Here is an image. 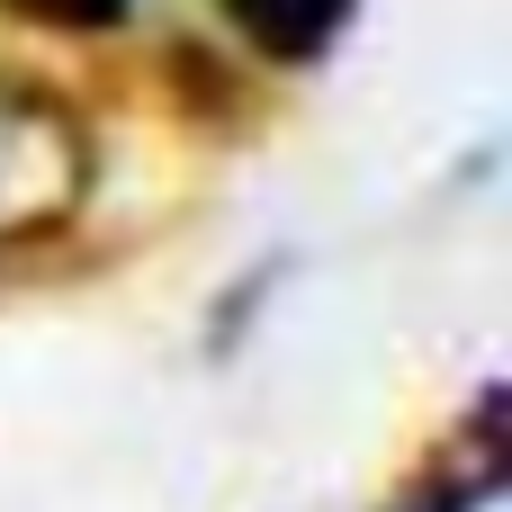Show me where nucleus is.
I'll list each match as a JSON object with an SVG mask.
<instances>
[{
    "label": "nucleus",
    "mask_w": 512,
    "mask_h": 512,
    "mask_svg": "<svg viewBox=\"0 0 512 512\" xmlns=\"http://www.w3.org/2000/svg\"><path fill=\"white\" fill-rule=\"evenodd\" d=\"M216 9L243 27L252 54H270V63H315V54L342 36V18H351L360 0H216Z\"/></svg>",
    "instance_id": "1"
},
{
    "label": "nucleus",
    "mask_w": 512,
    "mask_h": 512,
    "mask_svg": "<svg viewBox=\"0 0 512 512\" xmlns=\"http://www.w3.org/2000/svg\"><path fill=\"white\" fill-rule=\"evenodd\" d=\"M9 9H27V18H45V27H81V36L135 18V0H9Z\"/></svg>",
    "instance_id": "2"
}]
</instances>
